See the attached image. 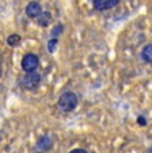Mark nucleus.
I'll use <instances>...</instances> for the list:
<instances>
[{
    "instance_id": "nucleus-9",
    "label": "nucleus",
    "mask_w": 152,
    "mask_h": 153,
    "mask_svg": "<svg viewBox=\"0 0 152 153\" xmlns=\"http://www.w3.org/2000/svg\"><path fill=\"white\" fill-rule=\"evenodd\" d=\"M20 42H22V37H20L17 33L10 35V36H8V39H7V43H8V45H10V47H16Z\"/></svg>"
},
{
    "instance_id": "nucleus-8",
    "label": "nucleus",
    "mask_w": 152,
    "mask_h": 153,
    "mask_svg": "<svg viewBox=\"0 0 152 153\" xmlns=\"http://www.w3.org/2000/svg\"><path fill=\"white\" fill-rule=\"evenodd\" d=\"M142 57L145 63H151L152 64V43L145 45L142 51Z\"/></svg>"
},
{
    "instance_id": "nucleus-11",
    "label": "nucleus",
    "mask_w": 152,
    "mask_h": 153,
    "mask_svg": "<svg viewBox=\"0 0 152 153\" xmlns=\"http://www.w3.org/2000/svg\"><path fill=\"white\" fill-rule=\"evenodd\" d=\"M61 31H63V25H61V24H57L56 27L54 28V31H52V36L56 39V36H59V35L61 33Z\"/></svg>"
},
{
    "instance_id": "nucleus-3",
    "label": "nucleus",
    "mask_w": 152,
    "mask_h": 153,
    "mask_svg": "<svg viewBox=\"0 0 152 153\" xmlns=\"http://www.w3.org/2000/svg\"><path fill=\"white\" fill-rule=\"evenodd\" d=\"M37 67H39V57L34 53H28L23 57L22 60V68L27 73L30 72H36Z\"/></svg>"
},
{
    "instance_id": "nucleus-12",
    "label": "nucleus",
    "mask_w": 152,
    "mask_h": 153,
    "mask_svg": "<svg viewBox=\"0 0 152 153\" xmlns=\"http://www.w3.org/2000/svg\"><path fill=\"white\" fill-rule=\"evenodd\" d=\"M137 124H140V125H147V121H145L144 116H139V117H137Z\"/></svg>"
},
{
    "instance_id": "nucleus-7",
    "label": "nucleus",
    "mask_w": 152,
    "mask_h": 153,
    "mask_svg": "<svg viewBox=\"0 0 152 153\" xmlns=\"http://www.w3.org/2000/svg\"><path fill=\"white\" fill-rule=\"evenodd\" d=\"M51 22H52V16L49 12H43L37 17V24H39L40 27H48V25L51 24Z\"/></svg>"
},
{
    "instance_id": "nucleus-10",
    "label": "nucleus",
    "mask_w": 152,
    "mask_h": 153,
    "mask_svg": "<svg viewBox=\"0 0 152 153\" xmlns=\"http://www.w3.org/2000/svg\"><path fill=\"white\" fill-rule=\"evenodd\" d=\"M56 44H57V39L52 37V39L48 42V51H49V52H54L55 48H56Z\"/></svg>"
},
{
    "instance_id": "nucleus-6",
    "label": "nucleus",
    "mask_w": 152,
    "mask_h": 153,
    "mask_svg": "<svg viewBox=\"0 0 152 153\" xmlns=\"http://www.w3.org/2000/svg\"><path fill=\"white\" fill-rule=\"evenodd\" d=\"M52 145H54V141L49 136H43L37 141V148H40L42 151H49Z\"/></svg>"
},
{
    "instance_id": "nucleus-16",
    "label": "nucleus",
    "mask_w": 152,
    "mask_h": 153,
    "mask_svg": "<svg viewBox=\"0 0 152 153\" xmlns=\"http://www.w3.org/2000/svg\"><path fill=\"white\" fill-rule=\"evenodd\" d=\"M36 153H42V152H36Z\"/></svg>"
},
{
    "instance_id": "nucleus-2",
    "label": "nucleus",
    "mask_w": 152,
    "mask_h": 153,
    "mask_svg": "<svg viewBox=\"0 0 152 153\" xmlns=\"http://www.w3.org/2000/svg\"><path fill=\"white\" fill-rule=\"evenodd\" d=\"M40 80H42V76L37 72H30V73H25L24 75V77H23V80H22V84L25 89L34 91V89H36L37 85L40 84Z\"/></svg>"
},
{
    "instance_id": "nucleus-1",
    "label": "nucleus",
    "mask_w": 152,
    "mask_h": 153,
    "mask_svg": "<svg viewBox=\"0 0 152 153\" xmlns=\"http://www.w3.org/2000/svg\"><path fill=\"white\" fill-rule=\"evenodd\" d=\"M77 96L74 92H64L59 97V107L64 112H72L77 107Z\"/></svg>"
},
{
    "instance_id": "nucleus-5",
    "label": "nucleus",
    "mask_w": 152,
    "mask_h": 153,
    "mask_svg": "<svg viewBox=\"0 0 152 153\" xmlns=\"http://www.w3.org/2000/svg\"><path fill=\"white\" fill-rule=\"evenodd\" d=\"M119 4V0H95L93 8L98 11H107L110 8H113Z\"/></svg>"
},
{
    "instance_id": "nucleus-13",
    "label": "nucleus",
    "mask_w": 152,
    "mask_h": 153,
    "mask_svg": "<svg viewBox=\"0 0 152 153\" xmlns=\"http://www.w3.org/2000/svg\"><path fill=\"white\" fill-rule=\"evenodd\" d=\"M69 153H87V151H84V149H74Z\"/></svg>"
},
{
    "instance_id": "nucleus-15",
    "label": "nucleus",
    "mask_w": 152,
    "mask_h": 153,
    "mask_svg": "<svg viewBox=\"0 0 152 153\" xmlns=\"http://www.w3.org/2000/svg\"><path fill=\"white\" fill-rule=\"evenodd\" d=\"M150 153H152V146H151V148H150Z\"/></svg>"
},
{
    "instance_id": "nucleus-14",
    "label": "nucleus",
    "mask_w": 152,
    "mask_h": 153,
    "mask_svg": "<svg viewBox=\"0 0 152 153\" xmlns=\"http://www.w3.org/2000/svg\"><path fill=\"white\" fill-rule=\"evenodd\" d=\"M0 76H1V64H0Z\"/></svg>"
},
{
    "instance_id": "nucleus-4",
    "label": "nucleus",
    "mask_w": 152,
    "mask_h": 153,
    "mask_svg": "<svg viewBox=\"0 0 152 153\" xmlns=\"http://www.w3.org/2000/svg\"><path fill=\"white\" fill-rule=\"evenodd\" d=\"M25 13H27V16L31 17V19L39 17L40 15L43 13L42 5H40L37 1H31V3H28L27 7H25Z\"/></svg>"
}]
</instances>
